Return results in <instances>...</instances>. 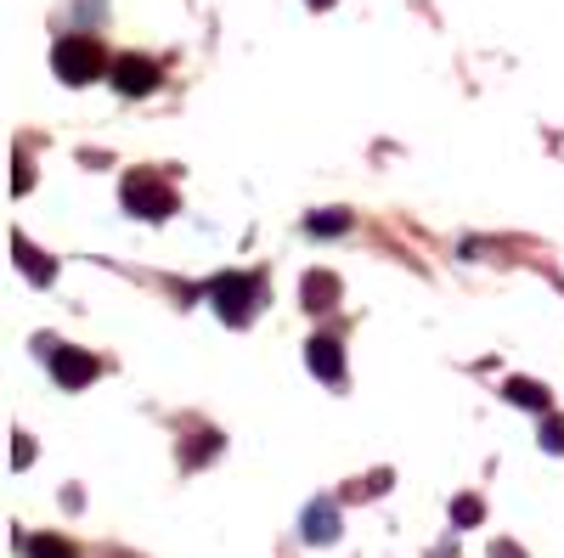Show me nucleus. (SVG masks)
Returning a JSON list of instances; mask_svg holds the SVG:
<instances>
[{
	"instance_id": "nucleus-1",
	"label": "nucleus",
	"mask_w": 564,
	"mask_h": 558,
	"mask_svg": "<svg viewBox=\"0 0 564 558\" xmlns=\"http://www.w3.org/2000/svg\"><path fill=\"white\" fill-rule=\"evenodd\" d=\"M102 68H113V63H108L97 34H63L52 45V74L63 85H90V79H102Z\"/></svg>"
},
{
	"instance_id": "nucleus-2",
	"label": "nucleus",
	"mask_w": 564,
	"mask_h": 558,
	"mask_svg": "<svg viewBox=\"0 0 564 558\" xmlns=\"http://www.w3.org/2000/svg\"><path fill=\"white\" fill-rule=\"evenodd\" d=\"M119 198H124V209L141 215V220H170V215H175V186H170L164 175H153V169H130V175L119 180Z\"/></svg>"
},
{
	"instance_id": "nucleus-3",
	"label": "nucleus",
	"mask_w": 564,
	"mask_h": 558,
	"mask_svg": "<svg viewBox=\"0 0 564 558\" xmlns=\"http://www.w3.org/2000/svg\"><path fill=\"white\" fill-rule=\"evenodd\" d=\"M209 299H215V310L231 321V328H243V321H249V305L260 299V283H254V276L226 271V276H215V283H209Z\"/></svg>"
},
{
	"instance_id": "nucleus-4",
	"label": "nucleus",
	"mask_w": 564,
	"mask_h": 558,
	"mask_svg": "<svg viewBox=\"0 0 564 558\" xmlns=\"http://www.w3.org/2000/svg\"><path fill=\"white\" fill-rule=\"evenodd\" d=\"M108 79H113V90L119 97H153L159 90V63H148V57H113V68H108Z\"/></svg>"
},
{
	"instance_id": "nucleus-5",
	"label": "nucleus",
	"mask_w": 564,
	"mask_h": 558,
	"mask_svg": "<svg viewBox=\"0 0 564 558\" xmlns=\"http://www.w3.org/2000/svg\"><path fill=\"white\" fill-rule=\"evenodd\" d=\"M40 350H45V361H52V379H57L63 390H85L90 379H97V361H90L85 350H63V344H52V339H45Z\"/></svg>"
},
{
	"instance_id": "nucleus-6",
	"label": "nucleus",
	"mask_w": 564,
	"mask_h": 558,
	"mask_svg": "<svg viewBox=\"0 0 564 558\" xmlns=\"http://www.w3.org/2000/svg\"><path fill=\"white\" fill-rule=\"evenodd\" d=\"M305 366L316 372L322 384H339V379H345V350H339V339H311V344H305Z\"/></svg>"
},
{
	"instance_id": "nucleus-7",
	"label": "nucleus",
	"mask_w": 564,
	"mask_h": 558,
	"mask_svg": "<svg viewBox=\"0 0 564 558\" xmlns=\"http://www.w3.org/2000/svg\"><path fill=\"white\" fill-rule=\"evenodd\" d=\"M300 294H305V310H334L339 305V276L334 271H311L300 283Z\"/></svg>"
},
{
	"instance_id": "nucleus-8",
	"label": "nucleus",
	"mask_w": 564,
	"mask_h": 558,
	"mask_svg": "<svg viewBox=\"0 0 564 558\" xmlns=\"http://www.w3.org/2000/svg\"><path fill=\"white\" fill-rule=\"evenodd\" d=\"M339 536V514H334V502H311L305 507V541H334Z\"/></svg>"
},
{
	"instance_id": "nucleus-9",
	"label": "nucleus",
	"mask_w": 564,
	"mask_h": 558,
	"mask_svg": "<svg viewBox=\"0 0 564 558\" xmlns=\"http://www.w3.org/2000/svg\"><path fill=\"white\" fill-rule=\"evenodd\" d=\"M502 395L520 406V412H547V384H536V379H508Z\"/></svg>"
},
{
	"instance_id": "nucleus-10",
	"label": "nucleus",
	"mask_w": 564,
	"mask_h": 558,
	"mask_svg": "<svg viewBox=\"0 0 564 558\" xmlns=\"http://www.w3.org/2000/svg\"><path fill=\"white\" fill-rule=\"evenodd\" d=\"M12 254H18V265H23V276H34V283H52L57 276V265L45 260L40 249H29V238H12Z\"/></svg>"
},
{
	"instance_id": "nucleus-11",
	"label": "nucleus",
	"mask_w": 564,
	"mask_h": 558,
	"mask_svg": "<svg viewBox=\"0 0 564 558\" xmlns=\"http://www.w3.org/2000/svg\"><path fill=\"white\" fill-rule=\"evenodd\" d=\"M350 226H356V220H350L345 209H316V215L305 220V231H316V238H345Z\"/></svg>"
},
{
	"instance_id": "nucleus-12",
	"label": "nucleus",
	"mask_w": 564,
	"mask_h": 558,
	"mask_svg": "<svg viewBox=\"0 0 564 558\" xmlns=\"http://www.w3.org/2000/svg\"><path fill=\"white\" fill-rule=\"evenodd\" d=\"M29 558H79V552H74V541H63V536H34V541H29Z\"/></svg>"
},
{
	"instance_id": "nucleus-13",
	"label": "nucleus",
	"mask_w": 564,
	"mask_h": 558,
	"mask_svg": "<svg viewBox=\"0 0 564 558\" xmlns=\"http://www.w3.org/2000/svg\"><path fill=\"white\" fill-rule=\"evenodd\" d=\"M452 519H457V525H480V519H486L480 496H457V502H452Z\"/></svg>"
},
{
	"instance_id": "nucleus-14",
	"label": "nucleus",
	"mask_w": 564,
	"mask_h": 558,
	"mask_svg": "<svg viewBox=\"0 0 564 558\" xmlns=\"http://www.w3.org/2000/svg\"><path fill=\"white\" fill-rule=\"evenodd\" d=\"M542 446L547 451H564V417H547V424H542Z\"/></svg>"
},
{
	"instance_id": "nucleus-15",
	"label": "nucleus",
	"mask_w": 564,
	"mask_h": 558,
	"mask_svg": "<svg viewBox=\"0 0 564 558\" xmlns=\"http://www.w3.org/2000/svg\"><path fill=\"white\" fill-rule=\"evenodd\" d=\"M29 457H34V446H29V440L18 435V446H12V462H18V469H23V462H29Z\"/></svg>"
},
{
	"instance_id": "nucleus-16",
	"label": "nucleus",
	"mask_w": 564,
	"mask_h": 558,
	"mask_svg": "<svg viewBox=\"0 0 564 558\" xmlns=\"http://www.w3.org/2000/svg\"><path fill=\"white\" fill-rule=\"evenodd\" d=\"M311 7H327V0H311Z\"/></svg>"
}]
</instances>
